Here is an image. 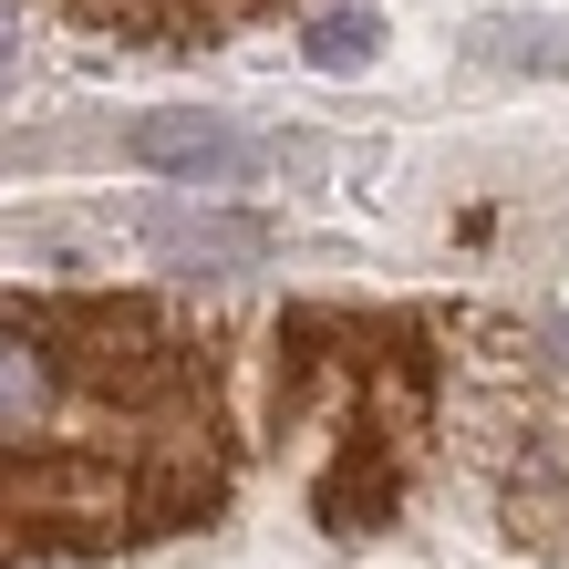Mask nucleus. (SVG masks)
Instances as JSON below:
<instances>
[{
  "mask_svg": "<svg viewBox=\"0 0 569 569\" xmlns=\"http://www.w3.org/2000/svg\"><path fill=\"white\" fill-rule=\"evenodd\" d=\"M0 73H11V21H0Z\"/></svg>",
  "mask_w": 569,
  "mask_h": 569,
  "instance_id": "nucleus-6",
  "label": "nucleus"
},
{
  "mask_svg": "<svg viewBox=\"0 0 569 569\" xmlns=\"http://www.w3.org/2000/svg\"><path fill=\"white\" fill-rule=\"evenodd\" d=\"M136 239L166 259V270H197V280H239V270H259V228L249 218H228V208H136Z\"/></svg>",
  "mask_w": 569,
  "mask_h": 569,
  "instance_id": "nucleus-1",
  "label": "nucleus"
},
{
  "mask_svg": "<svg viewBox=\"0 0 569 569\" xmlns=\"http://www.w3.org/2000/svg\"><path fill=\"white\" fill-rule=\"evenodd\" d=\"M477 42L497 52V62H528V73H569V21H497V31H477Z\"/></svg>",
  "mask_w": 569,
  "mask_h": 569,
  "instance_id": "nucleus-4",
  "label": "nucleus"
},
{
  "mask_svg": "<svg viewBox=\"0 0 569 569\" xmlns=\"http://www.w3.org/2000/svg\"><path fill=\"white\" fill-rule=\"evenodd\" d=\"M124 156L136 166H156V177H239L249 166V136L228 114H208V104H177V114H146V124H124Z\"/></svg>",
  "mask_w": 569,
  "mask_h": 569,
  "instance_id": "nucleus-2",
  "label": "nucleus"
},
{
  "mask_svg": "<svg viewBox=\"0 0 569 569\" xmlns=\"http://www.w3.org/2000/svg\"><path fill=\"white\" fill-rule=\"evenodd\" d=\"M62 415H73L62 405V362L42 352V331H21L0 311V446H42Z\"/></svg>",
  "mask_w": 569,
  "mask_h": 569,
  "instance_id": "nucleus-3",
  "label": "nucleus"
},
{
  "mask_svg": "<svg viewBox=\"0 0 569 569\" xmlns=\"http://www.w3.org/2000/svg\"><path fill=\"white\" fill-rule=\"evenodd\" d=\"M373 31H383L373 11H321L311 31H300V52H311V62H321V73H352V62H362V52H373Z\"/></svg>",
  "mask_w": 569,
  "mask_h": 569,
  "instance_id": "nucleus-5",
  "label": "nucleus"
}]
</instances>
